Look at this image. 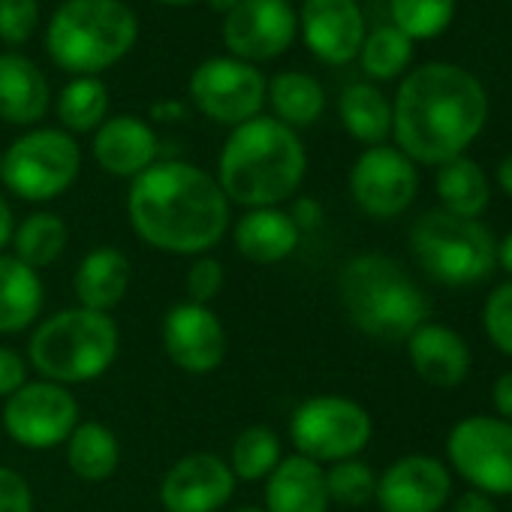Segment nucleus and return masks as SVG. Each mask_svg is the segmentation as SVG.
I'll return each mask as SVG.
<instances>
[{"mask_svg":"<svg viewBox=\"0 0 512 512\" xmlns=\"http://www.w3.org/2000/svg\"><path fill=\"white\" fill-rule=\"evenodd\" d=\"M449 467L488 497L512 494V422L500 416H467L446 437Z\"/></svg>","mask_w":512,"mask_h":512,"instance_id":"nucleus-10","label":"nucleus"},{"mask_svg":"<svg viewBox=\"0 0 512 512\" xmlns=\"http://www.w3.org/2000/svg\"><path fill=\"white\" fill-rule=\"evenodd\" d=\"M281 458H284L281 437L266 425H250L235 437L226 464H229L235 479L263 482V479H269V473L278 467Z\"/></svg>","mask_w":512,"mask_h":512,"instance_id":"nucleus-32","label":"nucleus"},{"mask_svg":"<svg viewBox=\"0 0 512 512\" xmlns=\"http://www.w3.org/2000/svg\"><path fill=\"white\" fill-rule=\"evenodd\" d=\"M338 115L344 130L362 145H383L392 136V103L380 88L356 82L344 88L338 100Z\"/></svg>","mask_w":512,"mask_h":512,"instance_id":"nucleus-27","label":"nucleus"},{"mask_svg":"<svg viewBox=\"0 0 512 512\" xmlns=\"http://www.w3.org/2000/svg\"><path fill=\"white\" fill-rule=\"evenodd\" d=\"M13 232H16L13 208H10L7 196L0 193V253H4V247H7V244H13Z\"/></svg>","mask_w":512,"mask_h":512,"instance_id":"nucleus-44","label":"nucleus"},{"mask_svg":"<svg viewBox=\"0 0 512 512\" xmlns=\"http://www.w3.org/2000/svg\"><path fill=\"white\" fill-rule=\"evenodd\" d=\"M308 172V151L296 130L278 118L256 115L232 127L217 160L223 196L241 208H278L293 199Z\"/></svg>","mask_w":512,"mask_h":512,"instance_id":"nucleus-3","label":"nucleus"},{"mask_svg":"<svg viewBox=\"0 0 512 512\" xmlns=\"http://www.w3.org/2000/svg\"><path fill=\"white\" fill-rule=\"evenodd\" d=\"M410 253L416 266L443 287L482 284L497 266V241L491 229L443 208L425 211L413 223Z\"/></svg>","mask_w":512,"mask_h":512,"instance_id":"nucleus-7","label":"nucleus"},{"mask_svg":"<svg viewBox=\"0 0 512 512\" xmlns=\"http://www.w3.org/2000/svg\"><path fill=\"white\" fill-rule=\"evenodd\" d=\"M157 4H166V7H187V4H196V0H157Z\"/></svg>","mask_w":512,"mask_h":512,"instance_id":"nucleus-49","label":"nucleus"},{"mask_svg":"<svg viewBox=\"0 0 512 512\" xmlns=\"http://www.w3.org/2000/svg\"><path fill=\"white\" fill-rule=\"evenodd\" d=\"M338 296L350 323L383 344L407 341L428 323V299L410 272L386 253H359L341 269Z\"/></svg>","mask_w":512,"mask_h":512,"instance_id":"nucleus-4","label":"nucleus"},{"mask_svg":"<svg viewBox=\"0 0 512 512\" xmlns=\"http://www.w3.org/2000/svg\"><path fill=\"white\" fill-rule=\"evenodd\" d=\"M0 512H34V491L13 467H0Z\"/></svg>","mask_w":512,"mask_h":512,"instance_id":"nucleus-39","label":"nucleus"},{"mask_svg":"<svg viewBox=\"0 0 512 512\" xmlns=\"http://www.w3.org/2000/svg\"><path fill=\"white\" fill-rule=\"evenodd\" d=\"M46 305V287L37 269L0 253V335H19L31 329Z\"/></svg>","mask_w":512,"mask_h":512,"instance_id":"nucleus-25","label":"nucleus"},{"mask_svg":"<svg viewBox=\"0 0 512 512\" xmlns=\"http://www.w3.org/2000/svg\"><path fill=\"white\" fill-rule=\"evenodd\" d=\"M434 190H437L443 211H449L455 217H467V220H479L491 202L488 175L482 172V166L476 160H470L464 154L437 166Z\"/></svg>","mask_w":512,"mask_h":512,"instance_id":"nucleus-26","label":"nucleus"},{"mask_svg":"<svg viewBox=\"0 0 512 512\" xmlns=\"http://www.w3.org/2000/svg\"><path fill=\"white\" fill-rule=\"evenodd\" d=\"M302 232L284 208H250L232 226L235 250L247 263L275 266L299 247Z\"/></svg>","mask_w":512,"mask_h":512,"instance_id":"nucleus-22","label":"nucleus"},{"mask_svg":"<svg viewBox=\"0 0 512 512\" xmlns=\"http://www.w3.org/2000/svg\"><path fill=\"white\" fill-rule=\"evenodd\" d=\"M40 25V0H0V40L25 46Z\"/></svg>","mask_w":512,"mask_h":512,"instance_id":"nucleus-37","label":"nucleus"},{"mask_svg":"<svg viewBox=\"0 0 512 512\" xmlns=\"http://www.w3.org/2000/svg\"><path fill=\"white\" fill-rule=\"evenodd\" d=\"M118 350L121 332L109 314L64 308L34 329L28 359L43 380L73 386L103 377L115 365Z\"/></svg>","mask_w":512,"mask_h":512,"instance_id":"nucleus-6","label":"nucleus"},{"mask_svg":"<svg viewBox=\"0 0 512 512\" xmlns=\"http://www.w3.org/2000/svg\"><path fill=\"white\" fill-rule=\"evenodd\" d=\"M235 512H266V509H260V506H241V509H235Z\"/></svg>","mask_w":512,"mask_h":512,"instance_id":"nucleus-50","label":"nucleus"},{"mask_svg":"<svg viewBox=\"0 0 512 512\" xmlns=\"http://www.w3.org/2000/svg\"><path fill=\"white\" fill-rule=\"evenodd\" d=\"M509 500H512V494H509Z\"/></svg>","mask_w":512,"mask_h":512,"instance_id":"nucleus-52","label":"nucleus"},{"mask_svg":"<svg viewBox=\"0 0 512 512\" xmlns=\"http://www.w3.org/2000/svg\"><path fill=\"white\" fill-rule=\"evenodd\" d=\"M139 40V19L124 0H64L46 28L49 58L73 76L115 67Z\"/></svg>","mask_w":512,"mask_h":512,"instance_id":"nucleus-5","label":"nucleus"},{"mask_svg":"<svg viewBox=\"0 0 512 512\" xmlns=\"http://www.w3.org/2000/svg\"><path fill=\"white\" fill-rule=\"evenodd\" d=\"M404 344L410 365L422 383L434 389H455L467 380L470 347L455 329L443 323H422Z\"/></svg>","mask_w":512,"mask_h":512,"instance_id":"nucleus-20","label":"nucleus"},{"mask_svg":"<svg viewBox=\"0 0 512 512\" xmlns=\"http://www.w3.org/2000/svg\"><path fill=\"white\" fill-rule=\"evenodd\" d=\"M299 34L290 0H241L223 19V43L232 58L256 64L284 55Z\"/></svg>","mask_w":512,"mask_h":512,"instance_id":"nucleus-14","label":"nucleus"},{"mask_svg":"<svg viewBox=\"0 0 512 512\" xmlns=\"http://www.w3.org/2000/svg\"><path fill=\"white\" fill-rule=\"evenodd\" d=\"M229 464L214 452H190L178 458L160 482V506L166 512H217L235 491Z\"/></svg>","mask_w":512,"mask_h":512,"instance_id":"nucleus-17","label":"nucleus"},{"mask_svg":"<svg viewBox=\"0 0 512 512\" xmlns=\"http://www.w3.org/2000/svg\"><path fill=\"white\" fill-rule=\"evenodd\" d=\"M371 434V413L344 395H314L302 401L290 419L296 455H305L317 464L359 458V452L371 443Z\"/></svg>","mask_w":512,"mask_h":512,"instance_id":"nucleus-9","label":"nucleus"},{"mask_svg":"<svg viewBox=\"0 0 512 512\" xmlns=\"http://www.w3.org/2000/svg\"><path fill=\"white\" fill-rule=\"evenodd\" d=\"M497 266L509 275V281H512V229L497 241Z\"/></svg>","mask_w":512,"mask_h":512,"instance_id":"nucleus-46","label":"nucleus"},{"mask_svg":"<svg viewBox=\"0 0 512 512\" xmlns=\"http://www.w3.org/2000/svg\"><path fill=\"white\" fill-rule=\"evenodd\" d=\"M184 112H187V109H184V103H178V100H163V103H154V106H151V118L160 121V124L181 121Z\"/></svg>","mask_w":512,"mask_h":512,"instance_id":"nucleus-45","label":"nucleus"},{"mask_svg":"<svg viewBox=\"0 0 512 512\" xmlns=\"http://www.w3.org/2000/svg\"><path fill=\"white\" fill-rule=\"evenodd\" d=\"M82 172L79 142L67 130L40 127L19 136L7 154L0 181L25 202H49L64 196Z\"/></svg>","mask_w":512,"mask_h":512,"instance_id":"nucleus-8","label":"nucleus"},{"mask_svg":"<svg viewBox=\"0 0 512 512\" xmlns=\"http://www.w3.org/2000/svg\"><path fill=\"white\" fill-rule=\"evenodd\" d=\"M205 4H208L214 13H220V16H229V13L241 4V0H205Z\"/></svg>","mask_w":512,"mask_h":512,"instance_id":"nucleus-48","label":"nucleus"},{"mask_svg":"<svg viewBox=\"0 0 512 512\" xmlns=\"http://www.w3.org/2000/svg\"><path fill=\"white\" fill-rule=\"evenodd\" d=\"M0 169H4V154H0Z\"/></svg>","mask_w":512,"mask_h":512,"instance_id":"nucleus-51","label":"nucleus"},{"mask_svg":"<svg viewBox=\"0 0 512 512\" xmlns=\"http://www.w3.org/2000/svg\"><path fill=\"white\" fill-rule=\"evenodd\" d=\"M491 404L500 419L512 422V371H503L491 386Z\"/></svg>","mask_w":512,"mask_h":512,"instance_id":"nucleus-42","label":"nucleus"},{"mask_svg":"<svg viewBox=\"0 0 512 512\" xmlns=\"http://www.w3.org/2000/svg\"><path fill=\"white\" fill-rule=\"evenodd\" d=\"M359 58H362V70L371 79L389 82L407 70V64L413 58V40L404 37L395 25H383L365 37Z\"/></svg>","mask_w":512,"mask_h":512,"instance_id":"nucleus-33","label":"nucleus"},{"mask_svg":"<svg viewBox=\"0 0 512 512\" xmlns=\"http://www.w3.org/2000/svg\"><path fill=\"white\" fill-rule=\"evenodd\" d=\"M299 28L308 52L332 67L359 58L365 43V16L356 0H305Z\"/></svg>","mask_w":512,"mask_h":512,"instance_id":"nucleus-18","label":"nucleus"},{"mask_svg":"<svg viewBox=\"0 0 512 512\" xmlns=\"http://www.w3.org/2000/svg\"><path fill=\"white\" fill-rule=\"evenodd\" d=\"M67 241H70V229L61 214L34 211L13 232V256L40 272L61 260Z\"/></svg>","mask_w":512,"mask_h":512,"instance_id":"nucleus-30","label":"nucleus"},{"mask_svg":"<svg viewBox=\"0 0 512 512\" xmlns=\"http://www.w3.org/2000/svg\"><path fill=\"white\" fill-rule=\"evenodd\" d=\"M121 443L112 428L100 422H79L67 440V464L85 482H103L118 470Z\"/></svg>","mask_w":512,"mask_h":512,"instance_id":"nucleus-29","label":"nucleus"},{"mask_svg":"<svg viewBox=\"0 0 512 512\" xmlns=\"http://www.w3.org/2000/svg\"><path fill=\"white\" fill-rule=\"evenodd\" d=\"M482 329L494 350L512 359V281L497 284L482 305Z\"/></svg>","mask_w":512,"mask_h":512,"instance_id":"nucleus-36","label":"nucleus"},{"mask_svg":"<svg viewBox=\"0 0 512 512\" xmlns=\"http://www.w3.org/2000/svg\"><path fill=\"white\" fill-rule=\"evenodd\" d=\"M91 151L103 172L133 181L136 175L157 163L160 139L148 121L136 115H115L94 130Z\"/></svg>","mask_w":512,"mask_h":512,"instance_id":"nucleus-19","label":"nucleus"},{"mask_svg":"<svg viewBox=\"0 0 512 512\" xmlns=\"http://www.w3.org/2000/svg\"><path fill=\"white\" fill-rule=\"evenodd\" d=\"M184 287H187V302L193 305H211L220 290H223V266L214 256H193V263L187 269V278H184Z\"/></svg>","mask_w":512,"mask_h":512,"instance_id":"nucleus-38","label":"nucleus"},{"mask_svg":"<svg viewBox=\"0 0 512 512\" xmlns=\"http://www.w3.org/2000/svg\"><path fill=\"white\" fill-rule=\"evenodd\" d=\"M326 467L305 458L287 455L266 479V512H329Z\"/></svg>","mask_w":512,"mask_h":512,"instance_id":"nucleus-23","label":"nucleus"},{"mask_svg":"<svg viewBox=\"0 0 512 512\" xmlns=\"http://www.w3.org/2000/svg\"><path fill=\"white\" fill-rule=\"evenodd\" d=\"M452 512H497L494 506V497L476 491V488H467L455 503H452Z\"/></svg>","mask_w":512,"mask_h":512,"instance_id":"nucleus-43","label":"nucleus"},{"mask_svg":"<svg viewBox=\"0 0 512 512\" xmlns=\"http://www.w3.org/2000/svg\"><path fill=\"white\" fill-rule=\"evenodd\" d=\"M419 193L416 163L389 145H374L359 154L350 169V196L374 220L401 217Z\"/></svg>","mask_w":512,"mask_h":512,"instance_id":"nucleus-13","label":"nucleus"},{"mask_svg":"<svg viewBox=\"0 0 512 512\" xmlns=\"http://www.w3.org/2000/svg\"><path fill=\"white\" fill-rule=\"evenodd\" d=\"M28 383V362L10 347H0V398L16 395Z\"/></svg>","mask_w":512,"mask_h":512,"instance_id":"nucleus-40","label":"nucleus"},{"mask_svg":"<svg viewBox=\"0 0 512 512\" xmlns=\"http://www.w3.org/2000/svg\"><path fill=\"white\" fill-rule=\"evenodd\" d=\"M287 214H290V220L296 223L299 232H314L323 223V205L317 199H311V196L293 199V208Z\"/></svg>","mask_w":512,"mask_h":512,"instance_id":"nucleus-41","label":"nucleus"},{"mask_svg":"<svg viewBox=\"0 0 512 512\" xmlns=\"http://www.w3.org/2000/svg\"><path fill=\"white\" fill-rule=\"evenodd\" d=\"M133 232L154 250L205 256L229 229V199L214 175L184 160H157L127 193Z\"/></svg>","mask_w":512,"mask_h":512,"instance_id":"nucleus-1","label":"nucleus"},{"mask_svg":"<svg viewBox=\"0 0 512 512\" xmlns=\"http://www.w3.org/2000/svg\"><path fill=\"white\" fill-rule=\"evenodd\" d=\"M452 497L449 467L425 452L401 455L377 476V506L383 512H440Z\"/></svg>","mask_w":512,"mask_h":512,"instance_id":"nucleus-16","label":"nucleus"},{"mask_svg":"<svg viewBox=\"0 0 512 512\" xmlns=\"http://www.w3.org/2000/svg\"><path fill=\"white\" fill-rule=\"evenodd\" d=\"M49 103V82L28 55H0V121L13 127H34L46 118Z\"/></svg>","mask_w":512,"mask_h":512,"instance_id":"nucleus-21","label":"nucleus"},{"mask_svg":"<svg viewBox=\"0 0 512 512\" xmlns=\"http://www.w3.org/2000/svg\"><path fill=\"white\" fill-rule=\"evenodd\" d=\"M73 290L79 308L109 314L130 290V260L118 247H94L82 256L73 275Z\"/></svg>","mask_w":512,"mask_h":512,"instance_id":"nucleus-24","label":"nucleus"},{"mask_svg":"<svg viewBox=\"0 0 512 512\" xmlns=\"http://www.w3.org/2000/svg\"><path fill=\"white\" fill-rule=\"evenodd\" d=\"M79 425V401L67 386L28 380L4 404V431L25 449H52L70 440Z\"/></svg>","mask_w":512,"mask_h":512,"instance_id":"nucleus-12","label":"nucleus"},{"mask_svg":"<svg viewBox=\"0 0 512 512\" xmlns=\"http://www.w3.org/2000/svg\"><path fill=\"white\" fill-rule=\"evenodd\" d=\"M269 82L247 61L232 55L208 58L190 73V100L193 106L217 124L238 127L253 121L266 106Z\"/></svg>","mask_w":512,"mask_h":512,"instance_id":"nucleus-11","label":"nucleus"},{"mask_svg":"<svg viewBox=\"0 0 512 512\" xmlns=\"http://www.w3.org/2000/svg\"><path fill=\"white\" fill-rule=\"evenodd\" d=\"M395 28L410 40H431L452 22L455 0H389Z\"/></svg>","mask_w":512,"mask_h":512,"instance_id":"nucleus-34","label":"nucleus"},{"mask_svg":"<svg viewBox=\"0 0 512 512\" xmlns=\"http://www.w3.org/2000/svg\"><path fill=\"white\" fill-rule=\"evenodd\" d=\"M488 121L482 82L455 64L413 70L392 103V136L413 163L443 166L467 151Z\"/></svg>","mask_w":512,"mask_h":512,"instance_id":"nucleus-2","label":"nucleus"},{"mask_svg":"<svg viewBox=\"0 0 512 512\" xmlns=\"http://www.w3.org/2000/svg\"><path fill=\"white\" fill-rule=\"evenodd\" d=\"M497 184H500V190L512 199V151L497 163Z\"/></svg>","mask_w":512,"mask_h":512,"instance_id":"nucleus-47","label":"nucleus"},{"mask_svg":"<svg viewBox=\"0 0 512 512\" xmlns=\"http://www.w3.org/2000/svg\"><path fill=\"white\" fill-rule=\"evenodd\" d=\"M326 488L332 503H341L347 509H362L377 494V473L359 458L335 461L326 470Z\"/></svg>","mask_w":512,"mask_h":512,"instance_id":"nucleus-35","label":"nucleus"},{"mask_svg":"<svg viewBox=\"0 0 512 512\" xmlns=\"http://www.w3.org/2000/svg\"><path fill=\"white\" fill-rule=\"evenodd\" d=\"M266 100L275 109V118L287 124L290 130L296 127H311L323 109H326V91L323 85L299 70H284L269 82Z\"/></svg>","mask_w":512,"mask_h":512,"instance_id":"nucleus-28","label":"nucleus"},{"mask_svg":"<svg viewBox=\"0 0 512 512\" xmlns=\"http://www.w3.org/2000/svg\"><path fill=\"white\" fill-rule=\"evenodd\" d=\"M58 121L64 130L73 133H94L109 112V91L100 79L94 76H76L64 91L58 94Z\"/></svg>","mask_w":512,"mask_h":512,"instance_id":"nucleus-31","label":"nucleus"},{"mask_svg":"<svg viewBox=\"0 0 512 512\" xmlns=\"http://www.w3.org/2000/svg\"><path fill=\"white\" fill-rule=\"evenodd\" d=\"M163 350L175 368L184 374L202 377L223 365L226 356V329L208 305L181 302L163 317Z\"/></svg>","mask_w":512,"mask_h":512,"instance_id":"nucleus-15","label":"nucleus"}]
</instances>
